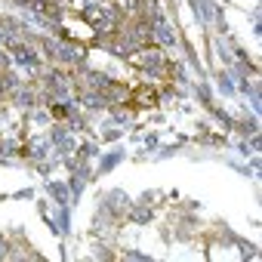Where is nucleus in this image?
Instances as JSON below:
<instances>
[{"label":"nucleus","mask_w":262,"mask_h":262,"mask_svg":"<svg viewBox=\"0 0 262 262\" xmlns=\"http://www.w3.org/2000/svg\"><path fill=\"white\" fill-rule=\"evenodd\" d=\"M129 102L133 105H155L158 102V90L155 86H136L133 93H129Z\"/></svg>","instance_id":"nucleus-1"}]
</instances>
